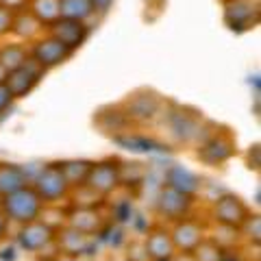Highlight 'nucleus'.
Masks as SVG:
<instances>
[{"label": "nucleus", "mask_w": 261, "mask_h": 261, "mask_svg": "<svg viewBox=\"0 0 261 261\" xmlns=\"http://www.w3.org/2000/svg\"><path fill=\"white\" fill-rule=\"evenodd\" d=\"M44 72L46 70H42L29 57V61L24 63L22 68H18V70H13V72L7 74L5 85L9 87V92L13 94V98H24L27 94H31L33 89H35V85L39 83V79H42Z\"/></svg>", "instance_id": "nucleus-12"}, {"label": "nucleus", "mask_w": 261, "mask_h": 261, "mask_svg": "<svg viewBox=\"0 0 261 261\" xmlns=\"http://www.w3.org/2000/svg\"><path fill=\"white\" fill-rule=\"evenodd\" d=\"M192 205H194L192 196L178 192L170 185H163L157 194V198H154V209H157V214L166 220V222H172V224L190 216Z\"/></svg>", "instance_id": "nucleus-4"}, {"label": "nucleus", "mask_w": 261, "mask_h": 261, "mask_svg": "<svg viewBox=\"0 0 261 261\" xmlns=\"http://www.w3.org/2000/svg\"><path fill=\"white\" fill-rule=\"evenodd\" d=\"M198 159L207 166H220V163L228 161L235 154V140L228 133L211 135L198 146Z\"/></svg>", "instance_id": "nucleus-10"}, {"label": "nucleus", "mask_w": 261, "mask_h": 261, "mask_svg": "<svg viewBox=\"0 0 261 261\" xmlns=\"http://www.w3.org/2000/svg\"><path fill=\"white\" fill-rule=\"evenodd\" d=\"M42 29H44V27L35 20V15H33L29 9L13 13L11 33H13L15 37H20V39H35L39 33H42Z\"/></svg>", "instance_id": "nucleus-19"}, {"label": "nucleus", "mask_w": 261, "mask_h": 261, "mask_svg": "<svg viewBox=\"0 0 261 261\" xmlns=\"http://www.w3.org/2000/svg\"><path fill=\"white\" fill-rule=\"evenodd\" d=\"M259 154H261V150H259V144L250 146V150H248V154H246V166H248L250 170H255V172H259V166H261Z\"/></svg>", "instance_id": "nucleus-29"}, {"label": "nucleus", "mask_w": 261, "mask_h": 261, "mask_svg": "<svg viewBox=\"0 0 261 261\" xmlns=\"http://www.w3.org/2000/svg\"><path fill=\"white\" fill-rule=\"evenodd\" d=\"M65 226L74 228V231L94 238L105 228V216L100 209H81V207H70L65 214Z\"/></svg>", "instance_id": "nucleus-15"}, {"label": "nucleus", "mask_w": 261, "mask_h": 261, "mask_svg": "<svg viewBox=\"0 0 261 261\" xmlns=\"http://www.w3.org/2000/svg\"><path fill=\"white\" fill-rule=\"evenodd\" d=\"M5 81H7V72L0 68V83H5Z\"/></svg>", "instance_id": "nucleus-33"}, {"label": "nucleus", "mask_w": 261, "mask_h": 261, "mask_svg": "<svg viewBox=\"0 0 261 261\" xmlns=\"http://www.w3.org/2000/svg\"><path fill=\"white\" fill-rule=\"evenodd\" d=\"M144 252L148 261H172L176 257V248L170 238V228L163 224L150 226L144 240Z\"/></svg>", "instance_id": "nucleus-9"}, {"label": "nucleus", "mask_w": 261, "mask_h": 261, "mask_svg": "<svg viewBox=\"0 0 261 261\" xmlns=\"http://www.w3.org/2000/svg\"><path fill=\"white\" fill-rule=\"evenodd\" d=\"M190 259L192 261H224L226 259V250L220 246L216 240H211L207 235V238L190 252Z\"/></svg>", "instance_id": "nucleus-24"}, {"label": "nucleus", "mask_w": 261, "mask_h": 261, "mask_svg": "<svg viewBox=\"0 0 261 261\" xmlns=\"http://www.w3.org/2000/svg\"><path fill=\"white\" fill-rule=\"evenodd\" d=\"M9 220H7L5 218V214H3V211H0V244H3L7 238H9Z\"/></svg>", "instance_id": "nucleus-31"}, {"label": "nucleus", "mask_w": 261, "mask_h": 261, "mask_svg": "<svg viewBox=\"0 0 261 261\" xmlns=\"http://www.w3.org/2000/svg\"><path fill=\"white\" fill-rule=\"evenodd\" d=\"M161 109V98L154 92H137L124 102V116L126 120H135V122H148L159 113Z\"/></svg>", "instance_id": "nucleus-14"}, {"label": "nucleus", "mask_w": 261, "mask_h": 261, "mask_svg": "<svg viewBox=\"0 0 261 261\" xmlns=\"http://www.w3.org/2000/svg\"><path fill=\"white\" fill-rule=\"evenodd\" d=\"M250 216V207L244 202L242 196L226 192L222 196H218L214 207H211V218L218 226H228V228H238L246 222V218Z\"/></svg>", "instance_id": "nucleus-3"}, {"label": "nucleus", "mask_w": 261, "mask_h": 261, "mask_svg": "<svg viewBox=\"0 0 261 261\" xmlns=\"http://www.w3.org/2000/svg\"><path fill=\"white\" fill-rule=\"evenodd\" d=\"M259 20V5L252 0H226L224 3V22L233 31H246L255 27Z\"/></svg>", "instance_id": "nucleus-11"}, {"label": "nucleus", "mask_w": 261, "mask_h": 261, "mask_svg": "<svg viewBox=\"0 0 261 261\" xmlns=\"http://www.w3.org/2000/svg\"><path fill=\"white\" fill-rule=\"evenodd\" d=\"M166 185L174 187V190L183 192L187 196H192V198H194V194L200 190L198 176H196L194 172H190V170L181 168V166H172V168L168 170V183Z\"/></svg>", "instance_id": "nucleus-18"}, {"label": "nucleus", "mask_w": 261, "mask_h": 261, "mask_svg": "<svg viewBox=\"0 0 261 261\" xmlns=\"http://www.w3.org/2000/svg\"><path fill=\"white\" fill-rule=\"evenodd\" d=\"M27 61H29V53L22 44H7L0 48V68H3L7 74L22 68Z\"/></svg>", "instance_id": "nucleus-23"}, {"label": "nucleus", "mask_w": 261, "mask_h": 261, "mask_svg": "<svg viewBox=\"0 0 261 261\" xmlns=\"http://www.w3.org/2000/svg\"><path fill=\"white\" fill-rule=\"evenodd\" d=\"M170 238H172L176 255H190V252L207 238V228L200 220H194L187 216L170 226Z\"/></svg>", "instance_id": "nucleus-6"}, {"label": "nucleus", "mask_w": 261, "mask_h": 261, "mask_svg": "<svg viewBox=\"0 0 261 261\" xmlns=\"http://www.w3.org/2000/svg\"><path fill=\"white\" fill-rule=\"evenodd\" d=\"M48 35L59 39L63 46H68L72 53L79 50L85 44V39L89 37V29L85 22H76V20H68V18H59L48 27Z\"/></svg>", "instance_id": "nucleus-13"}, {"label": "nucleus", "mask_w": 261, "mask_h": 261, "mask_svg": "<svg viewBox=\"0 0 261 261\" xmlns=\"http://www.w3.org/2000/svg\"><path fill=\"white\" fill-rule=\"evenodd\" d=\"M55 246L65 257H81L92 248V238L63 224L61 228L55 231Z\"/></svg>", "instance_id": "nucleus-16"}, {"label": "nucleus", "mask_w": 261, "mask_h": 261, "mask_svg": "<svg viewBox=\"0 0 261 261\" xmlns=\"http://www.w3.org/2000/svg\"><path fill=\"white\" fill-rule=\"evenodd\" d=\"M13 100H15V98H13V94L9 92V87H7L5 83H0V116H3V113L11 107Z\"/></svg>", "instance_id": "nucleus-28"}, {"label": "nucleus", "mask_w": 261, "mask_h": 261, "mask_svg": "<svg viewBox=\"0 0 261 261\" xmlns=\"http://www.w3.org/2000/svg\"><path fill=\"white\" fill-rule=\"evenodd\" d=\"M59 166L63 170L65 178H68L70 187H81V185H85L87 174H89V170H92L94 161H89V159H68V161H59Z\"/></svg>", "instance_id": "nucleus-21"}, {"label": "nucleus", "mask_w": 261, "mask_h": 261, "mask_svg": "<svg viewBox=\"0 0 261 261\" xmlns=\"http://www.w3.org/2000/svg\"><path fill=\"white\" fill-rule=\"evenodd\" d=\"M68 198H72V207H81V209H100L105 205V198L92 192L87 185L81 187H72V192Z\"/></svg>", "instance_id": "nucleus-25"}, {"label": "nucleus", "mask_w": 261, "mask_h": 261, "mask_svg": "<svg viewBox=\"0 0 261 261\" xmlns=\"http://www.w3.org/2000/svg\"><path fill=\"white\" fill-rule=\"evenodd\" d=\"M94 7H96V11H105V9H109V5H111V0H92Z\"/></svg>", "instance_id": "nucleus-32"}, {"label": "nucleus", "mask_w": 261, "mask_h": 261, "mask_svg": "<svg viewBox=\"0 0 261 261\" xmlns=\"http://www.w3.org/2000/svg\"><path fill=\"white\" fill-rule=\"evenodd\" d=\"M122 166L116 159H105V161H94L92 170L87 174L85 185L98 196L107 198L109 194H113L122 185Z\"/></svg>", "instance_id": "nucleus-5"}, {"label": "nucleus", "mask_w": 261, "mask_h": 261, "mask_svg": "<svg viewBox=\"0 0 261 261\" xmlns=\"http://www.w3.org/2000/svg\"><path fill=\"white\" fill-rule=\"evenodd\" d=\"M0 7H5V9L18 13V11L27 9V7H29V0H0Z\"/></svg>", "instance_id": "nucleus-30"}, {"label": "nucleus", "mask_w": 261, "mask_h": 261, "mask_svg": "<svg viewBox=\"0 0 261 261\" xmlns=\"http://www.w3.org/2000/svg\"><path fill=\"white\" fill-rule=\"evenodd\" d=\"M11 27H13V11L0 7V37L11 33Z\"/></svg>", "instance_id": "nucleus-27"}, {"label": "nucleus", "mask_w": 261, "mask_h": 261, "mask_svg": "<svg viewBox=\"0 0 261 261\" xmlns=\"http://www.w3.org/2000/svg\"><path fill=\"white\" fill-rule=\"evenodd\" d=\"M15 240H18V246L24 252H35V255H42L46 248L55 246V228L44 224L42 220H33V222L22 224L18 228Z\"/></svg>", "instance_id": "nucleus-7"}, {"label": "nucleus", "mask_w": 261, "mask_h": 261, "mask_svg": "<svg viewBox=\"0 0 261 261\" xmlns=\"http://www.w3.org/2000/svg\"><path fill=\"white\" fill-rule=\"evenodd\" d=\"M27 185H31V178L27 174V170L20 168L18 163L0 161V198L18 192Z\"/></svg>", "instance_id": "nucleus-17"}, {"label": "nucleus", "mask_w": 261, "mask_h": 261, "mask_svg": "<svg viewBox=\"0 0 261 261\" xmlns=\"http://www.w3.org/2000/svg\"><path fill=\"white\" fill-rule=\"evenodd\" d=\"M29 11L35 15V20L48 29L53 22L61 18L59 13V0H29Z\"/></svg>", "instance_id": "nucleus-22"}, {"label": "nucleus", "mask_w": 261, "mask_h": 261, "mask_svg": "<svg viewBox=\"0 0 261 261\" xmlns=\"http://www.w3.org/2000/svg\"><path fill=\"white\" fill-rule=\"evenodd\" d=\"M59 13L61 18L87 22L96 13V7L92 0H59Z\"/></svg>", "instance_id": "nucleus-20"}, {"label": "nucleus", "mask_w": 261, "mask_h": 261, "mask_svg": "<svg viewBox=\"0 0 261 261\" xmlns=\"http://www.w3.org/2000/svg\"><path fill=\"white\" fill-rule=\"evenodd\" d=\"M240 235H242V240H246L250 244H255V246H259V242H261V216L259 214H250L246 218V222L240 226Z\"/></svg>", "instance_id": "nucleus-26"}, {"label": "nucleus", "mask_w": 261, "mask_h": 261, "mask_svg": "<svg viewBox=\"0 0 261 261\" xmlns=\"http://www.w3.org/2000/svg\"><path fill=\"white\" fill-rule=\"evenodd\" d=\"M42 209H44V202L31 185L0 198V211L9 220V224L22 226V224L33 222V220H39Z\"/></svg>", "instance_id": "nucleus-1"}, {"label": "nucleus", "mask_w": 261, "mask_h": 261, "mask_svg": "<svg viewBox=\"0 0 261 261\" xmlns=\"http://www.w3.org/2000/svg\"><path fill=\"white\" fill-rule=\"evenodd\" d=\"M29 57L42 70H50V68H57V65H61V63L68 61L72 57V50L68 46H63L59 39L46 35L42 39H37L35 46H33V50L29 53Z\"/></svg>", "instance_id": "nucleus-8"}, {"label": "nucleus", "mask_w": 261, "mask_h": 261, "mask_svg": "<svg viewBox=\"0 0 261 261\" xmlns=\"http://www.w3.org/2000/svg\"><path fill=\"white\" fill-rule=\"evenodd\" d=\"M31 187L37 192L44 205H57V202L68 198L72 192V187L59 163H46L31 181Z\"/></svg>", "instance_id": "nucleus-2"}]
</instances>
